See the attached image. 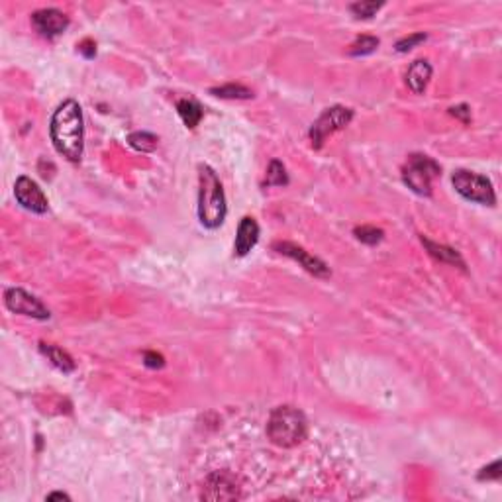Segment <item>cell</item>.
Wrapping results in <instances>:
<instances>
[{
  "label": "cell",
  "mask_w": 502,
  "mask_h": 502,
  "mask_svg": "<svg viewBox=\"0 0 502 502\" xmlns=\"http://www.w3.org/2000/svg\"><path fill=\"white\" fill-rule=\"evenodd\" d=\"M49 136L55 151L71 163H79L84 154L83 110L77 100L61 102L51 116Z\"/></svg>",
  "instance_id": "cell-1"
},
{
  "label": "cell",
  "mask_w": 502,
  "mask_h": 502,
  "mask_svg": "<svg viewBox=\"0 0 502 502\" xmlns=\"http://www.w3.org/2000/svg\"><path fill=\"white\" fill-rule=\"evenodd\" d=\"M227 214L226 194L216 171L210 165L198 167V220L204 227L216 230Z\"/></svg>",
  "instance_id": "cell-2"
},
{
  "label": "cell",
  "mask_w": 502,
  "mask_h": 502,
  "mask_svg": "<svg viewBox=\"0 0 502 502\" xmlns=\"http://www.w3.org/2000/svg\"><path fill=\"white\" fill-rule=\"evenodd\" d=\"M267 436L279 447H297L308 436V420L297 407H277L267 422Z\"/></svg>",
  "instance_id": "cell-3"
},
{
  "label": "cell",
  "mask_w": 502,
  "mask_h": 502,
  "mask_svg": "<svg viewBox=\"0 0 502 502\" xmlns=\"http://www.w3.org/2000/svg\"><path fill=\"white\" fill-rule=\"evenodd\" d=\"M442 173V167L428 156H414L408 157L407 165L402 169V180L410 191H414L420 196H430L431 183L438 179Z\"/></svg>",
  "instance_id": "cell-4"
},
{
  "label": "cell",
  "mask_w": 502,
  "mask_h": 502,
  "mask_svg": "<svg viewBox=\"0 0 502 502\" xmlns=\"http://www.w3.org/2000/svg\"><path fill=\"white\" fill-rule=\"evenodd\" d=\"M452 183H454L455 191L469 203L483 204V206H494L496 204L494 187L485 175H478V173L467 171V169H459L454 173Z\"/></svg>",
  "instance_id": "cell-5"
},
{
  "label": "cell",
  "mask_w": 502,
  "mask_h": 502,
  "mask_svg": "<svg viewBox=\"0 0 502 502\" xmlns=\"http://www.w3.org/2000/svg\"><path fill=\"white\" fill-rule=\"evenodd\" d=\"M353 120V110L346 106H332L328 110H324L320 114V118L316 120L312 124L310 128V140L312 145L316 149H320L324 145V142L335 133L337 130H344L347 124Z\"/></svg>",
  "instance_id": "cell-6"
},
{
  "label": "cell",
  "mask_w": 502,
  "mask_h": 502,
  "mask_svg": "<svg viewBox=\"0 0 502 502\" xmlns=\"http://www.w3.org/2000/svg\"><path fill=\"white\" fill-rule=\"evenodd\" d=\"M4 304L14 314H22V316L34 318V320H49V316H51L49 308L41 300L20 287L6 288Z\"/></svg>",
  "instance_id": "cell-7"
},
{
  "label": "cell",
  "mask_w": 502,
  "mask_h": 502,
  "mask_svg": "<svg viewBox=\"0 0 502 502\" xmlns=\"http://www.w3.org/2000/svg\"><path fill=\"white\" fill-rule=\"evenodd\" d=\"M14 196H16V201L18 204L26 208V210H30V212H34V214H46L49 208V203H48V196L44 194V191L39 189V185H37L36 180L30 179V177H18L16 179V185H14Z\"/></svg>",
  "instance_id": "cell-8"
},
{
  "label": "cell",
  "mask_w": 502,
  "mask_h": 502,
  "mask_svg": "<svg viewBox=\"0 0 502 502\" xmlns=\"http://www.w3.org/2000/svg\"><path fill=\"white\" fill-rule=\"evenodd\" d=\"M201 496L204 501H234V499H239L241 494H239V485L234 475H230L227 471H216L206 478Z\"/></svg>",
  "instance_id": "cell-9"
},
{
  "label": "cell",
  "mask_w": 502,
  "mask_h": 502,
  "mask_svg": "<svg viewBox=\"0 0 502 502\" xmlns=\"http://www.w3.org/2000/svg\"><path fill=\"white\" fill-rule=\"evenodd\" d=\"M279 253H283V255H287L290 259H295V261H299L308 273H312L314 277H330V267L324 263L322 259H318V257H314L310 255L308 251L304 250V248H300L297 243H290V241H277L275 245H273Z\"/></svg>",
  "instance_id": "cell-10"
},
{
  "label": "cell",
  "mask_w": 502,
  "mask_h": 502,
  "mask_svg": "<svg viewBox=\"0 0 502 502\" xmlns=\"http://www.w3.org/2000/svg\"><path fill=\"white\" fill-rule=\"evenodd\" d=\"M32 24L41 36L57 37L69 28V18L57 8H41L32 14Z\"/></svg>",
  "instance_id": "cell-11"
},
{
  "label": "cell",
  "mask_w": 502,
  "mask_h": 502,
  "mask_svg": "<svg viewBox=\"0 0 502 502\" xmlns=\"http://www.w3.org/2000/svg\"><path fill=\"white\" fill-rule=\"evenodd\" d=\"M257 241H259V224L255 222V218H251V216L241 218V222H239L238 226V234H236V243H234L236 255L238 257L248 255L255 248Z\"/></svg>",
  "instance_id": "cell-12"
},
{
  "label": "cell",
  "mask_w": 502,
  "mask_h": 502,
  "mask_svg": "<svg viewBox=\"0 0 502 502\" xmlns=\"http://www.w3.org/2000/svg\"><path fill=\"white\" fill-rule=\"evenodd\" d=\"M431 79V65L426 59L414 61L407 73V84L408 89L414 93V95H422L426 91V86L430 83Z\"/></svg>",
  "instance_id": "cell-13"
},
{
  "label": "cell",
  "mask_w": 502,
  "mask_h": 502,
  "mask_svg": "<svg viewBox=\"0 0 502 502\" xmlns=\"http://www.w3.org/2000/svg\"><path fill=\"white\" fill-rule=\"evenodd\" d=\"M39 351L46 355V357L51 361V365L53 367H57L59 371H63V373H73L75 371V361H73V357L67 353V351H63L61 347L57 346H53V344H46V342H41L39 344Z\"/></svg>",
  "instance_id": "cell-14"
},
{
  "label": "cell",
  "mask_w": 502,
  "mask_h": 502,
  "mask_svg": "<svg viewBox=\"0 0 502 502\" xmlns=\"http://www.w3.org/2000/svg\"><path fill=\"white\" fill-rule=\"evenodd\" d=\"M422 243L428 248L430 255H434L436 259H440V261H443V263L457 265V267L465 269V261H463V259H461V255H459V253H457L455 250H452V248L438 245V243H434V241H430L428 238H424V236H422Z\"/></svg>",
  "instance_id": "cell-15"
},
{
  "label": "cell",
  "mask_w": 502,
  "mask_h": 502,
  "mask_svg": "<svg viewBox=\"0 0 502 502\" xmlns=\"http://www.w3.org/2000/svg\"><path fill=\"white\" fill-rule=\"evenodd\" d=\"M177 112H179V116L183 118L187 128H196L201 124V120H203V106L196 100H191V98L179 100L177 102Z\"/></svg>",
  "instance_id": "cell-16"
},
{
  "label": "cell",
  "mask_w": 502,
  "mask_h": 502,
  "mask_svg": "<svg viewBox=\"0 0 502 502\" xmlns=\"http://www.w3.org/2000/svg\"><path fill=\"white\" fill-rule=\"evenodd\" d=\"M210 95L220 96V98H230V100H248L253 98V91L243 86V84H222V86H214L210 89Z\"/></svg>",
  "instance_id": "cell-17"
},
{
  "label": "cell",
  "mask_w": 502,
  "mask_h": 502,
  "mask_svg": "<svg viewBox=\"0 0 502 502\" xmlns=\"http://www.w3.org/2000/svg\"><path fill=\"white\" fill-rule=\"evenodd\" d=\"M128 144L132 145L136 151L151 154V151H156L157 149L159 140H157V136H154V133L149 132H133L128 136Z\"/></svg>",
  "instance_id": "cell-18"
},
{
  "label": "cell",
  "mask_w": 502,
  "mask_h": 502,
  "mask_svg": "<svg viewBox=\"0 0 502 502\" xmlns=\"http://www.w3.org/2000/svg\"><path fill=\"white\" fill-rule=\"evenodd\" d=\"M265 185L267 187H285V185H288L287 169H285V165L279 159H273L269 169H267Z\"/></svg>",
  "instance_id": "cell-19"
},
{
  "label": "cell",
  "mask_w": 502,
  "mask_h": 502,
  "mask_svg": "<svg viewBox=\"0 0 502 502\" xmlns=\"http://www.w3.org/2000/svg\"><path fill=\"white\" fill-rule=\"evenodd\" d=\"M379 37L375 36H361L357 37L353 44H351V48H349V55H353V57H363V55H369L373 51H377L379 48Z\"/></svg>",
  "instance_id": "cell-20"
},
{
  "label": "cell",
  "mask_w": 502,
  "mask_h": 502,
  "mask_svg": "<svg viewBox=\"0 0 502 502\" xmlns=\"http://www.w3.org/2000/svg\"><path fill=\"white\" fill-rule=\"evenodd\" d=\"M353 234H355V238H357L359 241H363V243H367V245H377V243L383 241L384 238L383 230L375 226H359L353 230Z\"/></svg>",
  "instance_id": "cell-21"
},
{
  "label": "cell",
  "mask_w": 502,
  "mask_h": 502,
  "mask_svg": "<svg viewBox=\"0 0 502 502\" xmlns=\"http://www.w3.org/2000/svg\"><path fill=\"white\" fill-rule=\"evenodd\" d=\"M381 8H383V2H375V0H371V2H355V4L349 6V10L355 14V18H363V20L373 18Z\"/></svg>",
  "instance_id": "cell-22"
},
{
  "label": "cell",
  "mask_w": 502,
  "mask_h": 502,
  "mask_svg": "<svg viewBox=\"0 0 502 502\" xmlns=\"http://www.w3.org/2000/svg\"><path fill=\"white\" fill-rule=\"evenodd\" d=\"M426 39H428V36H426L424 32H418V34H410V36L398 39V41H396L395 49L398 51V53H408L410 49H414L416 46H420L422 41H426Z\"/></svg>",
  "instance_id": "cell-23"
},
{
  "label": "cell",
  "mask_w": 502,
  "mask_h": 502,
  "mask_svg": "<svg viewBox=\"0 0 502 502\" xmlns=\"http://www.w3.org/2000/svg\"><path fill=\"white\" fill-rule=\"evenodd\" d=\"M144 363L149 367V369H161L165 365V359L161 353H156V351H145L144 353Z\"/></svg>",
  "instance_id": "cell-24"
},
{
  "label": "cell",
  "mask_w": 502,
  "mask_h": 502,
  "mask_svg": "<svg viewBox=\"0 0 502 502\" xmlns=\"http://www.w3.org/2000/svg\"><path fill=\"white\" fill-rule=\"evenodd\" d=\"M501 477V461H494L492 465L485 467L483 473H478V478L485 481V478H499Z\"/></svg>",
  "instance_id": "cell-25"
},
{
  "label": "cell",
  "mask_w": 502,
  "mask_h": 502,
  "mask_svg": "<svg viewBox=\"0 0 502 502\" xmlns=\"http://www.w3.org/2000/svg\"><path fill=\"white\" fill-rule=\"evenodd\" d=\"M449 114L463 120V124H469V122H471V110H469L467 104H459V106L449 108Z\"/></svg>",
  "instance_id": "cell-26"
},
{
  "label": "cell",
  "mask_w": 502,
  "mask_h": 502,
  "mask_svg": "<svg viewBox=\"0 0 502 502\" xmlns=\"http://www.w3.org/2000/svg\"><path fill=\"white\" fill-rule=\"evenodd\" d=\"M79 51L83 53L84 57L86 59H91V57H95V53H96V46H95V41H91V39H84V41H81L79 46Z\"/></svg>",
  "instance_id": "cell-27"
},
{
  "label": "cell",
  "mask_w": 502,
  "mask_h": 502,
  "mask_svg": "<svg viewBox=\"0 0 502 502\" xmlns=\"http://www.w3.org/2000/svg\"><path fill=\"white\" fill-rule=\"evenodd\" d=\"M46 501H71V496L65 494V492H51L46 496Z\"/></svg>",
  "instance_id": "cell-28"
}]
</instances>
